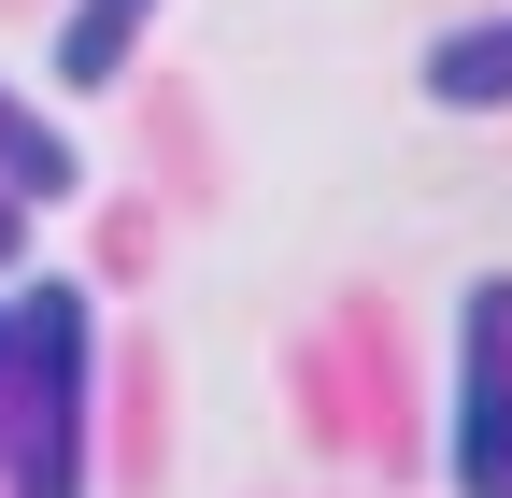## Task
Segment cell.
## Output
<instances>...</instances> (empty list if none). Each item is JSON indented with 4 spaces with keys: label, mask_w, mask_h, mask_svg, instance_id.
I'll return each instance as SVG.
<instances>
[{
    "label": "cell",
    "mask_w": 512,
    "mask_h": 498,
    "mask_svg": "<svg viewBox=\"0 0 512 498\" xmlns=\"http://www.w3.org/2000/svg\"><path fill=\"white\" fill-rule=\"evenodd\" d=\"M143 29H157V0H57V86H114Z\"/></svg>",
    "instance_id": "5b68a950"
},
{
    "label": "cell",
    "mask_w": 512,
    "mask_h": 498,
    "mask_svg": "<svg viewBox=\"0 0 512 498\" xmlns=\"http://www.w3.org/2000/svg\"><path fill=\"white\" fill-rule=\"evenodd\" d=\"M427 100H441V114H498V100H512V15L441 29V43H427Z\"/></svg>",
    "instance_id": "277c9868"
},
{
    "label": "cell",
    "mask_w": 512,
    "mask_h": 498,
    "mask_svg": "<svg viewBox=\"0 0 512 498\" xmlns=\"http://www.w3.org/2000/svg\"><path fill=\"white\" fill-rule=\"evenodd\" d=\"M0 427H15V299H0Z\"/></svg>",
    "instance_id": "8992f818"
},
{
    "label": "cell",
    "mask_w": 512,
    "mask_h": 498,
    "mask_svg": "<svg viewBox=\"0 0 512 498\" xmlns=\"http://www.w3.org/2000/svg\"><path fill=\"white\" fill-rule=\"evenodd\" d=\"M86 285H15V498H86Z\"/></svg>",
    "instance_id": "6da1fadb"
},
{
    "label": "cell",
    "mask_w": 512,
    "mask_h": 498,
    "mask_svg": "<svg viewBox=\"0 0 512 498\" xmlns=\"http://www.w3.org/2000/svg\"><path fill=\"white\" fill-rule=\"evenodd\" d=\"M0 185H15L29 214H57V200H72V185H86V157H72V129H57L43 100H15V86H0Z\"/></svg>",
    "instance_id": "3957f363"
},
{
    "label": "cell",
    "mask_w": 512,
    "mask_h": 498,
    "mask_svg": "<svg viewBox=\"0 0 512 498\" xmlns=\"http://www.w3.org/2000/svg\"><path fill=\"white\" fill-rule=\"evenodd\" d=\"M512 484V271L470 285V328H456V498Z\"/></svg>",
    "instance_id": "7a4b0ae2"
},
{
    "label": "cell",
    "mask_w": 512,
    "mask_h": 498,
    "mask_svg": "<svg viewBox=\"0 0 512 498\" xmlns=\"http://www.w3.org/2000/svg\"><path fill=\"white\" fill-rule=\"evenodd\" d=\"M15 242H29V200H15V185H0V271H15Z\"/></svg>",
    "instance_id": "52a82bcc"
},
{
    "label": "cell",
    "mask_w": 512,
    "mask_h": 498,
    "mask_svg": "<svg viewBox=\"0 0 512 498\" xmlns=\"http://www.w3.org/2000/svg\"><path fill=\"white\" fill-rule=\"evenodd\" d=\"M498 498H512V484H498Z\"/></svg>",
    "instance_id": "ba28073f"
}]
</instances>
